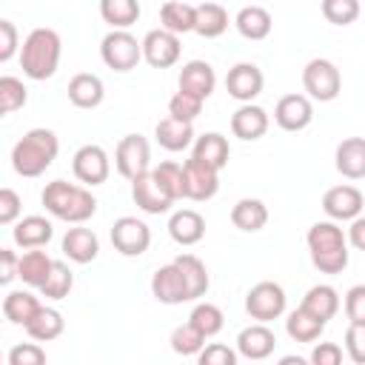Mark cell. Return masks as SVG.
<instances>
[{"instance_id": "obj_22", "label": "cell", "mask_w": 365, "mask_h": 365, "mask_svg": "<svg viewBox=\"0 0 365 365\" xmlns=\"http://www.w3.org/2000/svg\"><path fill=\"white\" fill-rule=\"evenodd\" d=\"M177 86L188 94H197L202 100H208L217 88V74L211 68V63L205 60H188L182 68H180V77H177Z\"/></svg>"}, {"instance_id": "obj_13", "label": "cell", "mask_w": 365, "mask_h": 365, "mask_svg": "<svg viewBox=\"0 0 365 365\" xmlns=\"http://www.w3.org/2000/svg\"><path fill=\"white\" fill-rule=\"evenodd\" d=\"M182 174H185V200L205 202L220 191V171L197 157L182 163Z\"/></svg>"}, {"instance_id": "obj_46", "label": "cell", "mask_w": 365, "mask_h": 365, "mask_svg": "<svg viewBox=\"0 0 365 365\" xmlns=\"http://www.w3.org/2000/svg\"><path fill=\"white\" fill-rule=\"evenodd\" d=\"M46 362V351L34 342H20L9 351V365H43Z\"/></svg>"}, {"instance_id": "obj_32", "label": "cell", "mask_w": 365, "mask_h": 365, "mask_svg": "<svg viewBox=\"0 0 365 365\" xmlns=\"http://www.w3.org/2000/svg\"><path fill=\"white\" fill-rule=\"evenodd\" d=\"M51 268H54V259L46 254V251H40V248H26V254L20 257V279L29 285V288H43V282L48 279V274H51Z\"/></svg>"}, {"instance_id": "obj_21", "label": "cell", "mask_w": 365, "mask_h": 365, "mask_svg": "<svg viewBox=\"0 0 365 365\" xmlns=\"http://www.w3.org/2000/svg\"><path fill=\"white\" fill-rule=\"evenodd\" d=\"M60 248H63V254H66L71 262L86 265V262H94V259H97V254H100V240H97V234H94L91 228H83V222H77L74 228L66 231Z\"/></svg>"}, {"instance_id": "obj_25", "label": "cell", "mask_w": 365, "mask_h": 365, "mask_svg": "<svg viewBox=\"0 0 365 365\" xmlns=\"http://www.w3.org/2000/svg\"><path fill=\"white\" fill-rule=\"evenodd\" d=\"M334 165L348 180L365 177V137H345L334 151Z\"/></svg>"}, {"instance_id": "obj_19", "label": "cell", "mask_w": 365, "mask_h": 365, "mask_svg": "<svg viewBox=\"0 0 365 365\" xmlns=\"http://www.w3.org/2000/svg\"><path fill=\"white\" fill-rule=\"evenodd\" d=\"M268 125H271V117H268V111H265L262 106H257V103H242V106L231 114V134L240 137V140H245V143H254V140L265 137Z\"/></svg>"}, {"instance_id": "obj_4", "label": "cell", "mask_w": 365, "mask_h": 365, "mask_svg": "<svg viewBox=\"0 0 365 365\" xmlns=\"http://www.w3.org/2000/svg\"><path fill=\"white\" fill-rule=\"evenodd\" d=\"M60 154V140L51 128H31L26 131L11 148V168L20 177H40Z\"/></svg>"}, {"instance_id": "obj_45", "label": "cell", "mask_w": 365, "mask_h": 365, "mask_svg": "<svg viewBox=\"0 0 365 365\" xmlns=\"http://www.w3.org/2000/svg\"><path fill=\"white\" fill-rule=\"evenodd\" d=\"M202 97L197 94H188V91H177L171 100H168V114L177 117V120H185V123H194L200 114H202Z\"/></svg>"}, {"instance_id": "obj_41", "label": "cell", "mask_w": 365, "mask_h": 365, "mask_svg": "<svg viewBox=\"0 0 365 365\" xmlns=\"http://www.w3.org/2000/svg\"><path fill=\"white\" fill-rule=\"evenodd\" d=\"M171 351L180 354V356H197L202 348H205V336L191 325V322H182L171 331Z\"/></svg>"}, {"instance_id": "obj_51", "label": "cell", "mask_w": 365, "mask_h": 365, "mask_svg": "<svg viewBox=\"0 0 365 365\" xmlns=\"http://www.w3.org/2000/svg\"><path fill=\"white\" fill-rule=\"evenodd\" d=\"M20 48L17 26L11 20H0V63H9Z\"/></svg>"}, {"instance_id": "obj_23", "label": "cell", "mask_w": 365, "mask_h": 365, "mask_svg": "<svg viewBox=\"0 0 365 365\" xmlns=\"http://www.w3.org/2000/svg\"><path fill=\"white\" fill-rule=\"evenodd\" d=\"M154 137L160 143V148L177 154V151H185L194 145L197 134H194V123H185V120H177V117H163L157 125H154Z\"/></svg>"}, {"instance_id": "obj_2", "label": "cell", "mask_w": 365, "mask_h": 365, "mask_svg": "<svg viewBox=\"0 0 365 365\" xmlns=\"http://www.w3.org/2000/svg\"><path fill=\"white\" fill-rule=\"evenodd\" d=\"M308 254L317 271L322 274H342L348 268V234L339 228L336 220H319L305 234Z\"/></svg>"}, {"instance_id": "obj_27", "label": "cell", "mask_w": 365, "mask_h": 365, "mask_svg": "<svg viewBox=\"0 0 365 365\" xmlns=\"http://www.w3.org/2000/svg\"><path fill=\"white\" fill-rule=\"evenodd\" d=\"M234 26H237V31H240L245 40L257 43V40H265V37L271 34L274 17H271V11H268L265 6H242V9L237 11V17H234Z\"/></svg>"}, {"instance_id": "obj_53", "label": "cell", "mask_w": 365, "mask_h": 365, "mask_svg": "<svg viewBox=\"0 0 365 365\" xmlns=\"http://www.w3.org/2000/svg\"><path fill=\"white\" fill-rule=\"evenodd\" d=\"M20 274V257L11 248H0V285H9Z\"/></svg>"}, {"instance_id": "obj_54", "label": "cell", "mask_w": 365, "mask_h": 365, "mask_svg": "<svg viewBox=\"0 0 365 365\" xmlns=\"http://www.w3.org/2000/svg\"><path fill=\"white\" fill-rule=\"evenodd\" d=\"M345 234H348V245H354L356 251H365V214L354 217Z\"/></svg>"}, {"instance_id": "obj_34", "label": "cell", "mask_w": 365, "mask_h": 365, "mask_svg": "<svg viewBox=\"0 0 365 365\" xmlns=\"http://www.w3.org/2000/svg\"><path fill=\"white\" fill-rule=\"evenodd\" d=\"M299 305H305L311 314H317L319 319L328 322V319H334L336 311H339V291H336L334 285H328V282L311 285V288L305 291V297H302Z\"/></svg>"}, {"instance_id": "obj_12", "label": "cell", "mask_w": 365, "mask_h": 365, "mask_svg": "<svg viewBox=\"0 0 365 365\" xmlns=\"http://www.w3.org/2000/svg\"><path fill=\"white\" fill-rule=\"evenodd\" d=\"M365 208V197L356 185H334L322 194V211L328 220H336V222H351L354 217H359Z\"/></svg>"}, {"instance_id": "obj_50", "label": "cell", "mask_w": 365, "mask_h": 365, "mask_svg": "<svg viewBox=\"0 0 365 365\" xmlns=\"http://www.w3.org/2000/svg\"><path fill=\"white\" fill-rule=\"evenodd\" d=\"M345 317L348 322H365V282L345 291Z\"/></svg>"}, {"instance_id": "obj_24", "label": "cell", "mask_w": 365, "mask_h": 365, "mask_svg": "<svg viewBox=\"0 0 365 365\" xmlns=\"http://www.w3.org/2000/svg\"><path fill=\"white\" fill-rule=\"evenodd\" d=\"M168 234L177 245H197L205 237V220L194 208H180L168 217Z\"/></svg>"}, {"instance_id": "obj_40", "label": "cell", "mask_w": 365, "mask_h": 365, "mask_svg": "<svg viewBox=\"0 0 365 365\" xmlns=\"http://www.w3.org/2000/svg\"><path fill=\"white\" fill-rule=\"evenodd\" d=\"M71 288H74V274H71V268H68L63 259H54V268H51L48 279L43 282L40 294H43L46 299H66V297L71 294Z\"/></svg>"}, {"instance_id": "obj_49", "label": "cell", "mask_w": 365, "mask_h": 365, "mask_svg": "<svg viewBox=\"0 0 365 365\" xmlns=\"http://www.w3.org/2000/svg\"><path fill=\"white\" fill-rule=\"evenodd\" d=\"M23 200L14 188H0V225H14L20 220Z\"/></svg>"}, {"instance_id": "obj_18", "label": "cell", "mask_w": 365, "mask_h": 365, "mask_svg": "<svg viewBox=\"0 0 365 365\" xmlns=\"http://www.w3.org/2000/svg\"><path fill=\"white\" fill-rule=\"evenodd\" d=\"M274 348H277V336L265 322H254L237 334V354L242 359H251V362L268 359Z\"/></svg>"}, {"instance_id": "obj_36", "label": "cell", "mask_w": 365, "mask_h": 365, "mask_svg": "<svg viewBox=\"0 0 365 365\" xmlns=\"http://www.w3.org/2000/svg\"><path fill=\"white\" fill-rule=\"evenodd\" d=\"M225 29H228V11H225L220 3L205 0V3L197 6V23H194V31H197L200 37L214 40V37L225 34Z\"/></svg>"}, {"instance_id": "obj_48", "label": "cell", "mask_w": 365, "mask_h": 365, "mask_svg": "<svg viewBox=\"0 0 365 365\" xmlns=\"http://www.w3.org/2000/svg\"><path fill=\"white\" fill-rule=\"evenodd\" d=\"M345 351L351 362L365 365V322H351L345 331Z\"/></svg>"}, {"instance_id": "obj_14", "label": "cell", "mask_w": 365, "mask_h": 365, "mask_svg": "<svg viewBox=\"0 0 365 365\" xmlns=\"http://www.w3.org/2000/svg\"><path fill=\"white\" fill-rule=\"evenodd\" d=\"M131 200L137 202L140 211L154 214V217L171 211V205H174L171 194L160 185V180L154 177V171H145V174H140V177L131 180Z\"/></svg>"}, {"instance_id": "obj_10", "label": "cell", "mask_w": 365, "mask_h": 365, "mask_svg": "<svg viewBox=\"0 0 365 365\" xmlns=\"http://www.w3.org/2000/svg\"><path fill=\"white\" fill-rule=\"evenodd\" d=\"M111 245L123 257H143L151 245V228L137 217H120L111 225Z\"/></svg>"}, {"instance_id": "obj_11", "label": "cell", "mask_w": 365, "mask_h": 365, "mask_svg": "<svg viewBox=\"0 0 365 365\" xmlns=\"http://www.w3.org/2000/svg\"><path fill=\"white\" fill-rule=\"evenodd\" d=\"M182 54V46H180V34L168 31V29H151L145 37H143V60L151 66V68H171Z\"/></svg>"}, {"instance_id": "obj_28", "label": "cell", "mask_w": 365, "mask_h": 365, "mask_svg": "<svg viewBox=\"0 0 365 365\" xmlns=\"http://www.w3.org/2000/svg\"><path fill=\"white\" fill-rule=\"evenodd\" d=\"M191 157H197V160L214 165L217 171H222V168L228 165L231 145H228V140H225L220 131H205V134H200V137L194 140V145H191Z\"/></svg>"}, {"instance_id": "obj_8", "label": "cell", "mask_w": 365, "mask_h": 365, "mask_svg": "<svg viewBox=\"0 0 365 365\" xmlns=\"http://www.w3.org/2000/svg\"><path fill=\"white\" fill-rule=\"evenodd\" d=\"M114 165L120 177L134 180L145 171H151V145L143 134H125L114 148Z\"/></svg>"}, {"instance_id": "obj_47", "label": "cell", "mask_w": 365, "mask_h": 365, "mask_svg": "<svg viewBox=\"0 0 365 365\" xmlns=\"http://www.w3.org/2000/svg\"><path fill=\"white\" fill-rule=\"evenodd\" d=\"M237 351L234 348H228V345H222V342H211V345H205L200 354H197V359H200V365H237Z\"/></svg>"}, {"instance_id": "obj_1", "label": "cell", "mask_w": 365, "mask_h": 365, "mask_svg": "<svg viewBox=\"0 0 365 365\" xmlns=\"http://www.w3.org/2000/svg\"><path fill=\"white\" fill-rule=\"evenodd\" d=\"M46 211L54 217V220H63V222H86L97 214V197L88 191V185H74V182H66V180H51L46 182L43 194H40Z\"/></svg>"}, {"instance_id": "obj_26", "label": "cell", "mask_w": 365, "mask_h": 365, "mask_svg": "<svg viewBox=\"0 0 365 365\" xmlns=\"http://www.w3.org/2000/svg\"><path fill=\"white\" fill-rule=\"evenodd\" d=\"M106 97V86L97 74L91 71H80L68 80V103L77 108H97Z\"/></svg>"}, {"instance_id": "obj_37", "label": "cell", "mask_w": 365, "mask_h": 365, "mask_svg": "<svg viewBox=\"0 0 365 365\" xmlns=\"http://www.w3.org/2000/svg\"><path fill=\"white\" fill-rule=\"evenodd\" d=\"M140 14V0H100V17L111 29H131Z\"/></svg>"}, {"instance_id": "obj_15", "label": "cell", "mask_w": 365, "mask_h": 365, "mask_svg": "<svg viewBox=\"0 0 365 365\" xmlns=\"http://www.w3.org/2000/svg\"><path fill=\"white\" fill-rule=\"evenodd\" d=\"M314 120V100L308 94H285L274 106V123L282 131H302Z\"/></svg>"}, {"instance_id": "obj_43", "label": "cell", "mask_w": 365, "mask_h": 365, "mask_svg": "<svg viewBox=\"0 0 365 365\" xmlns=\"http://www.w3.org/2000/svg\"><path fill=\"white\" fill-rule=\"evenodd\" d=\"M151 171H154V177L160 180V185L171 194L174 202H177V200H185V174H182V165H180V163L165 160V163L154 165Z\"/></svg>"}, {"instance_id": "obj_17", "label": "cell", "mask_w": 365, "mask_h": 365, "mask_svg": "<svg viewBox=\"0 0 365 365\" xmlns=\"http://www.w3.org/2000/svg\"><path fill=\"white\" fill-rule=\"evenodd\" d=\"M262 86H265V77L254 63H237L225 74V91L240 103H254L262 94Z\"/></svg>"}, {"instance_id": "obj_33", "label": "cell", "mask_w": 365, "mask_h": 365, "mask_svg": "<svg viewBox=\"0 0 365 365\" xmlns=\"http://www.w3.org/2000/svg\"><path fill=\"white\" fill-rule=\"evenodd\" d=\"M40 299L31 294V291H9L3 297V317L11 322V325H29L34 319V314L40 311Z\"/></svg>"}, {"instance_id": "obj_29", "label": "cell", "mask_w": 365, "mask_h": 365, "mask_svg": "<svg viewBox=\"0 0 365 365\" xmlns=\"http://www.w3.org/2000/svg\"><path fill=\"white\" fill-rule=\"evenodd\" d=\"M231 222H234V228H240V231H245V234H257V231H262L265 222H268V208H265V202L257 200V197H242V200H237L234 208H231Z\"/></svg>"}, {"instance_id": "obj_5", "label": "cell", "mask_w": 365, "mask_h": 365, "mask_svg": "<svg viewBox=\"0 0 365 365\" xmlns=\"http://www.w3.org/2000/svg\"><path fill=\"white\" fill-rule=\"evenodd\" d=\"M100 57L111 71H131L143 60V40H137L128 29H111L100 40Z\"/></svg>"}, {"instance_id": "obj_3", "label": "cell", "mask_w": 365, "mask_h": 365, "mask_svg": "<svg viewBox=\"0 0 365 365\" xmlns=\"http://www.w3.org/2000/svg\"><path fill=\"white\" fill-rule=\"evenodd\" d=\"M60 54H63V40L54 29L37 26L26 34L23 46H20V68L29 80H48L57 74L60 66Z\"/></svg>"}, {"instance_id": "obj_35", "label": "cell", "mask_w": 365, "mask_h": 365, "mask_svg": "<svg viewBox=\"0 0 365 365\" xmlns=\"http://www.w3.org/2000/svg\"><path fill=\"white\" fill-rule=\"evenodd\" d=\"M174 262L180 265V271H182V277H185L188 299H200V297H205L208 288H211V277H208L205 262H202L200 257H194V254H180Z\"/></svg>"}, {"instance_id": "obj_9", "label": "cell", "mask_w": 365, "mask_h": 365, "mask_svg": "<svg viewBox=\"0 0 365 365\" xmlns=\"http://www.w3.org/2000/svg\"><path fill=\"white\" fill-rule=\"evenodd\" d=\"M71 171H74V177H77L83 185L94 188V185H103V182L108 180V174H111V160H108V154H106L103 145L88 143V145H80V148L74 151V157H71Z\"/></svg>"}, {"instance_id": "obj_52", "label": "cell", "mask_w": 365, "mask_h": 365, "mask_svg": "<svg viewBox=\"0 0 365 365\" xmlns=\"http://www.w3.org/2000/svg\"><path fill=\"white\" fill-rule=\"evenodd\" d=\"M308 362L311 365H339L342 362V348L336 342H317Z\"/></svg>"}, {"instance_id": "obj_44", "label": "cell", "mask_w": 365, "mask_h": 365, "mask_svg": "<svg viewBox=\"0 0 365 365\" xmlns=\"http://www.w3.org/2000/svg\"><path fill=\"white\" fill-rule=\"evenodd\" d=\"M319 9L331 26H351V23H356V17L362 11L359 0H322Z\"/></svg>"}, {"instance_id": "obj_38", "label": "cell", "mask_w": 365, "mask_h": 365, "mask_svg": "<svg viewBox=\"0 0 365 365\" xmlns=\"http://www.w3.org/2000/svg\"><path fill=\"white\" fill-rule=\"evenodd\" d=\"M63 328H66V319H63V314L57 311V308H40L37 314H34V319L26 325V334L31 336V339H37V342H51V339H57L60 334H63Z\"/></svg>"}, {"instance_id": "obj_7", "label": "cell", "mask_w": 365, "mask_h": 365, "mask_svg": "<svg viewBox=\"0 0 365 365\" xmlns=\"http://www.w3.org/2000/svg\"><path fill=\"white\" fill-rule=\"evenodd\" d=\"M285 305H288L285 288L279 282H271V279H262V282L251 285L248 294H245V314L257 322L279 319L285 314Z\"/></svg>"}, {"instance_id": "obj_30", "label": "cell", "mask_w": 365, "mask_h": 365, "mask_svg": "<svg viewBox=\"0 0 365 365\" xmlns=\"http://www.w3.org/2000/svg\"><path fill=\"white\" fill-rule=\"evenodd\" d=\"M325 319H319L317 314H311L305 305H299V308H294L291 314H288V319H285V334L294 339V342H317L319 336H322V331H325Z\"/></svg>"}, {"instance_id": "obj_20", "label": "cell", "mask_w": 365, "mask_h": 365, "mask_svg": "<svg viewBox=\"0 0 365 365\" xmlns=\"http://www.w3.org/2000/svg\"><path fill=\"white\" fill-rule=\"evenodd\" d=\"M54 237V225L48 217H40V214H29L23 220L14 222L11 228V240L17 248H46Z\"/></svg>"}, {"instance_id": "obj_42", "label": "cell", "mask_w": 365, "mask_h": 365, "mask_svg": "<svg viewBox=\"0 0 365 365\" xmlns=\"http://www.w3.org/2000/svg\"><path fill=\"white\" fill-rule=\"evenodd\" d=\"M26 103H29V88L23 86V80L11 77V74H3L0 77V111L3 114H14Z\"/></svg>"}, {"instance_id": "obj_55", "label": "cell", "mask_w": 365, "mask_h": 365, "mask_svg": "<svg viewBox=\"0 0 365 365\" xmlns=\"http://www.w3.org/2000/svg\"><path fill=\"white\" fill-rule=\"evenodd\" d=\"M279 362H282V365H294V362H297V365H302L305 359H302V356H282Z\"/></svg>"}, {"instance_id": "obj_39", "label": "cell", "mask_w": 365, "mask_h": 365, "mask_svg": "<svg viewBox=\"0 0 365 365\" xmlns=\"http://www.w3.org/2000/svg\"><path fill=\"white\" fill-rule=\"evenodd\" d=\"M188 322H191L205 339H211V336H217V334L222 331L225 317H222L220 305H214V302H197L194 311L188 314Z\"/></svg>"}, {"instance_id": "obj_16", "label": "cell", "mask_w": 365, "mask_h": 365, "mask_svg": "<svg viewBox=\"0 0 365 365\" xmlns=\"http://www.w3.org/2000/svg\"><path fill=\"white\" fill-rule=\"evenodd\" d=\"M151 294L157 302L163 305H180V302H191L188 299V285H185V277L180 271L177 262H168V265H160L154 274H151Z\"/></svg>"}, {"instance_id": "obj_31", "label": "cell", "mask_w": 365, "mask_h": 365, "mask_svg": "<svg viewBox=\"0 0 365 365\" xmlns=\"http://www.w3.org/2000/svg\"><path fill=\"white\" fill-rule=\"evenodd\" d=\"M197 23V6L185 3V0H165L160 6V26L174 31V34H188L194 31Z\"/></svg>"}, {"instance_id": "obj_6", "label": "cell", "mask_w": 365, "mask_h": 365, "mask_svg": "<svg viewBox=\"0 0 365 365\" xmlns=\"http://www.w3.org/2000/svg\"><path fill=\"white\" fill-rule=\"evenodd\" d=\"M302 88L317 103H331L342 91V74L328 57H314L302 68Z\"/></svg>"}]
</instances>
